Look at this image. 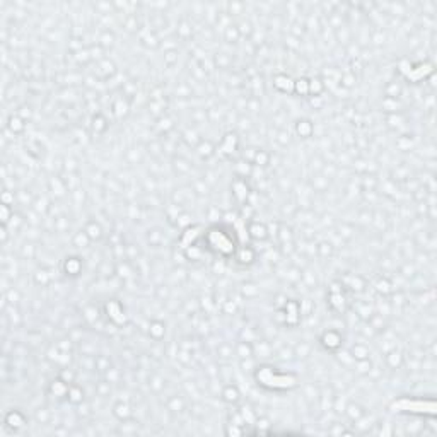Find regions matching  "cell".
Listing matches in <instances>:
<instances>
[{
	"instance_id": "27",
	"label": "cell",
	"mask_w": 437,
	"mask_h": 437,
	"mask_svg": "<svg viewBox=\"0 0 437 437\" xmlns=\"http://www.w3.org/2000/svg\"><path fill=\"white\" fill-rule=\"evenodd\" d=\"M356 372L360 374V376H369L371 371H372V364H371L369 359L366 360H356Z\"/></svg>"
},
{
	"instance_id": "36",
	"label": "cell",
	"mask_w": 437,
	"mask_h": 437,
	"mask_svg": "<svg viewBox=\"0 0 437 437\" xmlns=\"http://www.w3.org/2000/svg\"><path fill=\"white\" fill-rule=\"evenodd\" d=\"M164 60H166V64H167V65H171V64H173V62L178 60V51H176V50H169V51H166V53H164Z\"/></svg>"
},
{
	"instance_id": "4",
	"label": "cell",
	"mask_w": 437,
	"mask_h": 437,
	"mask_svg": "<svg viewBox=\"0 0 437 437\" xmlns=\"http://www.w3.org/2000/svg\"><path fill=\"white\" fill-rule=\"evenodd\" d=\"M82 270H84V261H82L81 256H67V258L62 261V272H64L68 278L81 277Z\"/></svg>"
},
{
	"instance_id": "33",
	"label": "cell",
	"mask_w": 437,
	"mask_h": 437,
	"mask_svg": "<svg viewBox=\"0 0 437 437\" xmlns=\"http://www.w3.org/2000/svg\"><path fill=\"white\" fill-rule=\"evenodd\" d=\"M318 253H320L321 256H331V253H333V246H331V243H320V244L316 246Z\"/></svg>"
},
{
	"instance_id": "38",
	"label": "cell",
	"mask_w": 437,
	"mask_h": 437,
	"mask_svg": "<svg viewBox=\"0 0 437 437\" xmlns=\"http://www.w3.org/2000/svg\"><path fill=\"white\" fill-rule=\"evenodd\" d=\"M22 253H24V255H29V258H32V255H34V246H32L31 243H26L24 248H22Z\"/></svg>"
},
{
	"instance_id": "11",
	"label": "cell",
	"mask_w": 437,
	"mask_h": 437,
	"mask_svg": "<svg viewBox=\"0 0 437 437\" xmlns=\"http://www.w3.org/2000/svg\"><path fill=\"white\" fill-rule=\"evenodd\" d=\"M111 413H113V415L116 417L120 422L132 419V417H133L132 406H130V403H127V402H116L113 405V410H111Z\"/></svg>"
},
{
	"instance_id": "26",
	"label": "cell",
	"mask_w": 437,
	"mask_h": 437,
	"mask_svg": "<svg viewBox=\"0 0 437 437\" xmlns=\"http://www.w3.org/2000/svg\"><path fill=\"white\" fill-rule=\"evenodd\" d=\"M324 91V82L321 79H311L309 81V96L313 94L314 97L321 96V93Z\"/></svg>"
},
{
	"instance_id": "2",
	"label": "cell",
	"mask_w": 437,
	"mask_h": 437,
	"mask_svg": "<svg viewBox=\"0 0 437 437\" xmlns=\"http://www.w3.org/2000/svg\"><path fill=\"white\" fill-rule=\"evenodd\" d=\"M203 243H205V248L209 251L215 253L222 258L234 256L236 249H238L236 236L231 234V227H227V226H212L203 234Z\"/></svg>"
},
{
	"instance_id": "23",
	"label": "cell",
	"mask_w": 437,
	"mask_h": 437,
	"mask_svg": "<svg viewBox=\"0 0 437 437\" xmlns=\"http://www.w3.org/2000/svg\"><path fill=\"white\" fill-rule=\"evenodd\" d=\"M294 91L299 96H309V81L308 79H297L294 81Z\"/></svg>"
},
{
	"instance_id": "15",
	"label": "cell",
	"mask_w": 437,
	"mask_h": 437,
	"mask_svg": "<svg viewBox=\"0 0 437 437\" xmlns=\"http://www.w3.org/2000/svg\"><path fill=\"white\" fill-rule=\"evenodd\" d=\"M166 408H167V412L174 413V415H176V413H183L186 410V400L183 398V396L174 395L166 402Z\"/></svg>"
},
{
	"instance_id": "13",
	"label": "cell",
	"mask_w": 437,
	"mask_h": 437,
	"mask_svg": "<svg viewBox=\"0 0 437 437\" xmlns=\"http://www.w3.org/2000/svg\"><path fill=\"white\" fill-rule=\"evenodd\" d=\"M234 354L239 359H248V357H255V347L249 340H241L236 343Z\"/></svg>"
},
{
	"instance_id": "21",
	"label": "cell",
	"mask_w": 437,
	"mask_h": 437,
	"mask_svg": "<svg viewBox=\"0 0 437 437\" xmlns=\"http://www.w3.org/2000/svg\"><path fill=\"white\" fill-rule=\"evenodd\" d=\"M91 243H94V241L87 236V232H85L84 229L75 232L74 238H72V244H74L77 249H87L91 246Z\"/></svg>"
},
{
	"instance_id": "28",
	"label": "cell",
	"mask_w": 437,
	"mask_h": 437,
	"mask_svg": "<svg viewBox=\"0 0 437 437\" xmlns=\"http://www.w3.org/2000/svg\"><path fill=\"white\" fill-rule=\"evenodd\" d=\"M253 162H255L256 166H267V164H270V154L263 152V150H256Z\"/></svg>"
},
{
	"instance_id": "12",
	"label": "cell",
	"mask_w": 437,
	"mask_h": 437,
	"mask_svg": "<svg viewBox=\"0 0 437 437\" xmlns=\"http://www.w3.org/2000/svg\"><path fill=\"white\" fill-rule=\"evenodd\" d=\"M106 311H108V318H110L113 323H123L125 321V314H123V309H121L120 302H116V301L108 302Z\"/></svg>"
},
{
	"instance_id": "18",
	"label": "cell",
	"mask_w": 437,
	"mask_h": 437,
	"mask_svg": "<svg viewBox=\"0 0 437 437\" xmlns=\"http://www.w3.org/2000/svg\"><path fill=\"white\" fill-rule=\"evenodd\" d=\"M348 354H350V357L354 359V362H356V360H366V359H369V356H371L369 347L364 343H354L352 347H350V350H348Z\"/></svg>"
},
{
	"instance_id": "37",
	"label": "cell",
	"mask_w": 437,
	"mask_h": 437,
	"mask_svg": "<svg viewBox=\"0 0 437 437\" xmlns=\"http://www.w3.org/2000/svg\"><path fill=\"white\" fill-rule=\"evenodd\" d=\"M277 140L282 144V146H287V144H289V140H291V139H289V133L285 132V130H282V132H278Z\"/></svg>"
},
{
	"instance_id": "10",
	"label": "cell",
	"mask_w": 437,
	"mask_h": 437,
	"mask_svg": "<svg viewBox=\"0 0 437 437\" xmlns=\"http://www.w3.org/2000/svg\"><path fill=\"white\" fill-rule=\"evenodd\" d=\"M366 413H367V410L364 408V406L360 405L359 402H347V406H345L343 415L354 423L356 420H359L360 417L366 415Z\"/></svg>"
},
{
	"instance_id": "9",
	"label": "cell",
	"mask_w": 437,
	"mask_h": 437,
	"mask_svg": "<svg viewBox=\"0 0 437 437\" xmlns=\"http://www.w3.org/2000/svg\"><path fill=\"white\" fill-rule=\"evenodd\" d=\"M248 232L249 236H251L253 239H256V241H265V239H268V226L263 224V222H259V221H253L248 224Z\"/></svg>"
},
{
	"instance_id": "1",
	"label": "cell",
	"mask_w": 437,
	"mask_h": 437,
	"mask_svg": "<svg viewBox=\"0 0 437 437\" xmlns=\"http://www.w3.org/2000/svg\"><path fill=\"white\" fill-rule=\"evenodd\" d=\"M256 383L259 384L265 389H272V391H291L295 389L299 386V377L297 374L294 372H280L277 371V367L274 366H267V364H261V366H256L255 372Z\"/></svg>"
},
{
	"instance_id": "17",
	"label": "cell",
	"mask_w": 437,
	"mask_h": 437,
	"mask_svg": "<svg viewBox=\"0 0 437 437\" xmlns=\"http://www.w3.org/2000/svg\"><path fill=\"white\" fill-rule=\"evenodd\" d=\"M295 132H297V135L301 137V139H309V137H313V133H314V125L311 123L309 120L302 118V120H299L297 123H295Z\"/></svg>"
},
{
	"instance_id": "22",
	"label": "cell",
	"mask_w": 437,
	"mask_h": 437,
	"mask_svg": "<svg viewBox=\"0 0 437 437\" xmlns=\"http://www.w3.org/2000/svg\"><path fill=\"white\" fill-rule=\"evenodd\" d=\"M24 118H21L19 114H14V116L9 118V123H7V128L11 130L14 135H19V133H22L26 130V123H24Z\"/></svg>"
},
{
	"instance_id": "34",
	"label": "cell",
	"mask_w": 437,
	"mask_h": 437,
	"mask_svg": "<svg viewBox=\"0 0 437 437\" xmlns=\"http://www.w3.org/2000/svg\"><path fill=\"white\" fill-rule=\"evenodd\" d=\"M50 417H51L50 410H47V408H39V410H36V419H38V422H39V423H48Z\"/></svg>"
},
{
	"instance_id": "20",
	"label": "cell",
	"mask_w": 437,
	"mask_h": 437,
	"mask_svg": "<svg viewBox=\"0 0 437 437\" xmlns=\"http://www.w3.org/2000/svg\"><path fill=\"white\" fill-rule=\"evenodd\" d=\"M67 402H70L72 405H81L84 403V391H82L81 386L77 384H70L68 386V393H67Z\"/></svg>"
},
{
	"instance_id": "8",
	"label": "cell",
	"mask_w": 437,
	"mask_h": 437,
	"mask_svg": "<svg viewBox=\"0 0 437 437\" xmlns=\"http://www.w3.org/2000/svg\"><path fill=\"white\" fill-rule=\"evenodd\" d=\"M384 362H386V366L389 367V369H400V367L405 364V356H403L402 350H398V348L395 347L384 354Z\"/></svg>"
},
{
	"instance_id": "31",
	"label": "cell",
	"mask_w": 437,
	"mask_h": 437,
	"mask_svg": "<svg viewBox=\"0 0 437 437\" xmlns=\"http://www.w3.org/2000/svg\"><path fill=\"white\" fill-rule=\"evenodd\" d=\"M106 128H108L106 120H104V118L101 116V114H97V116L93 120V130H94V132H96V133H103L104 130H106Z\"/></svg>"
},
{
	"instance_id": "25",
	"label": "cell",
	"mask_w": 437,
	"mask_h": 437,
	"mask_svg": "<svg viewBox=\"0 0 437 437\" xmlns=\"http://www.w3.org/2000/svg\"><path fill=\"white\" fill-rule=\"evenodd\" d=\"M234 356H236L234 348H232L231 345H227V343H222L221 347L217 348V357H219L221 360H231Z\"/></svg>"
},
{
	"instance_id": "16",
	"label": "cell",
	"mask_w": 437,
	"mask_h": 437,
	"mask_svg": "<svg viewBox=\"0 0 437 437\" xmlns=\"http://www.w3.org/2000/svg\"><path fill=\"white\" fill-rule=\"evenodd\" d=\"M166 335V324L161 320H154L149 323V337L152 338L154 341H161Z\"/></svg>"
},
{
	"instance_id": "6",
	"label": "cell",
	"mask_w": 437,
	"mask_h": 437,
	"mask_svg": "<svg viewBox=\"0 0 437 437\" xmlns=\"http://www.w3.org/2000/svg\"><path fill=\"white\" fill-rule=\"evenodd\" d=\"M221 398L227 405H238L241 402V391L234 383H226L221 389Z\"/></svg>"
},
{
	"instance_id": "24",
	"label": "cell",
	"mask_w": 437,
	"mask_h": 437,
	"mask_svg": "<svg viewBox=\"0 0 437 437\" xmlns=\"http://www.w3.org/2000/svg\"><path fill=\"white\" fill-rule=\"evenodd\" d=\"M239 38H241V32H239L238 26H227V28L224 29V39L227 43H238Z\"/></svg>"
},
{
	"instance_id": "30",
	"label": "cell",
	"mask_w": 437,
	"mask_h": 437,
	"mask_svg": "<svg viewBox=\"0 0 437 437\" xmlns=\"http://www.w3.org/2000/svg\"><path fill=\"white\" fill-rule=\"evenodd\" d=\"M196 150L203 157H210L213 154V147L210 146V142H205V140H200V144L196 146Z\"/></svg>"
},
{
	"instance_id": "29",
	"label": "cell",
	"mask_w": 437,
	"mask_h": 437,
	"mask_svg": "<svg viewBox=\"0 0 437 437\" xmlns=\"http://www.w3.org/2000/svg\"><path fill=\"white\" fill-rule=\"evenodd\" d=\"M32 278H34L36 284H38V285H43V287L50 284V280H51V277H50V275H48L45 270H38L34 275H32Z\"/></svg>"
},
{
	"instance_id": "3",
	"label": "cell",
	"mask_w": 437,
	"mask_h": 437,
	"mask_svg": "<svg viewBox=\"0 0 437 437\" xmlns=\"http://www.w3.org/2000/svg\"><path fill=\"white\" fill-rule=\"evenodd\" d=\"M320 343L323 345L326 350H330V352H338L341 348V345H343V337H341V333L338 330H324L323 333H321L320 337Z\"/></svg>"
},
{
	"instance_id": "5",
	"label": "cell",
	"mask_w": 437,
	"mask_h": 437,
	"mask_svg": "<svg viewBox=\"0 0 437 437\" xmlns=\"http://www.w3.org/2000/svg\"><path fill=\"white\" fill-rule=\"evenodd\" d=\"M28 423V419L22 412L19 410H9L4 417V427H9L12 430H19Z\"/></svg>"
},
{
	"instance_id": "7",
	"label": "cell",
	"mask_w": 437,
	"mask_h": 437,
	"mask_svg": "<svg viewBox=\"0 0 437 437\" xmlns=\"http://www.w3.org/2000/svg\"><path fill=\"white\" fill-rule=\"evenodd\" d=\"M234 258L243 267H251L256 261V251L253 248H249V246H241V248L236 249Z\"/></svg>"
},
{
	"instance_id": "19",
	"label": "cell",
	"mask_w": 437,
	"mask_h": 437,
	"mask_svg": "<svg viewBox=\"0 0 437 437\" xmlns=\"http://www.w3.org/2000/svg\"><path fill=\"white\" fill-rule=\"evenodd\" d=\"M84 231L87 232V236H89L93 241H99V239H103V236H104L103 227H101V224L97 221H89L84 226Z\"/></svg>"
},
{
	"instance_id": "35",
	"label": "cell",
	"mask_w": 437,
	"mask_h": 437,
	"mask_svg": "<svg viewBox=\"0 0 437 437\" xmlns=\"http://www.w3.org/2000/svg\"><path fill=\"white\" fill-rule=\"evenodd\" d=\"M149 386L152 388V389L156 391V393H159V391L164 388L162 377H159V376H152V377H150V379H149Z\"/></svg>"
},
{
	"instance_id": "14",
	"label": "cell",
	"mask_w": 437,
	"mask_h": 437,
	"mask_svg": "<svg viewBox=\"0 0 437 437\" xmlns=\"http://www.w3.org/2000/svg\"><path fill=\"white\" fill-rule=\"evenodd\" d=\"M274 87L278 93H291L294 89V81L284 74H278L274 77Z\"/></svg>"
},
{
	"instance_id": "32",
	"label": "cell",
	"mask_w": 437,
	"mask_h": 437,
	"mask_svg": "<svg viewBox=\"0 0 437 437\" xmlns=\"http://www.w3.org/2000/svg\"><path fill=\"white\" fill-rule=\"evenodd\" d=\"M275 356L278 357V359L282 360H291L294 359V347H284L282 350H278V352H275Z\"/></svg>"
}]
</instances>
